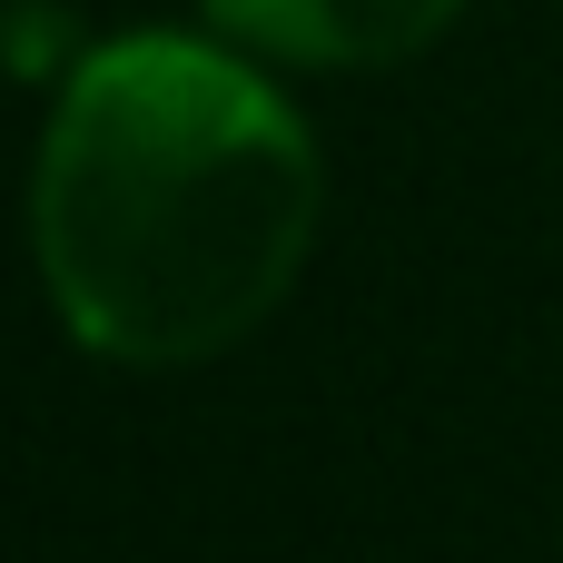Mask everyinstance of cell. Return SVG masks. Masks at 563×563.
I'll list each match as a JSON object with an SVG mask.
<instances>
[{
  "label": "cell",
  "mask_w": 563,
  "mask_h": 563,
  "mask_svg": "<svg viewBox=\"0 0 563 563\" xmlns=\"http://www.w3.org/2000/svg\"><path fill=\"white\" fill-rule=\"evenodd\" d=\"M317 218V139L238 40L119 30L69 59L30 238L59 327L99 366L168 376L257 336L297 287Z\"/></svg>",
  "instance_id": "obj_1"
},
{
  "label": "cell",
  "mask_w": 563,
  "mask_h": 563,
  "mask_svg": "<svg viewBox=\"0 0 563 563\" xmlns=\"http://www.w3.org/2000/svg\"><path fill=\"white\" fill-rule=\"evenodd\" d=\"M218 40L287 69H396L455 30L465 0H198Z\"/></svg>",
  "instance_id": "obj_2"
}]
</instances>
